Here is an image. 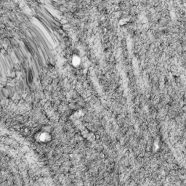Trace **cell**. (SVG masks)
<instances>
[{
	"instance_id": "1",
	"label": "cell",
	"mask_w": 186,
	"mask_h": 186,
	"mask_svg": "<svg viewBox=\"0 0 186 186\" xmlns=\"http://www.w3.org/2000/svg\"><path fill=\"white\" fill-rule=\"evenodd\" d=\"M34 139L39 143H48L52 140V137L48 131L40 130L35 134Z\"/></svg>"
},
{
	"instance_id": "2",
	"label": "cell",
	"mask_w": 186,
	"mask_h": 186,
	"mask_svg": "<svg viewBox=\"0 0 186 186\" xmlns=\"http://www.w3.org/2000/svg\"><path fill=\"white\" fill-rule=\"evenodd\" d=\"M80 58H79V57L77 56H74L73 58V64L75 66H77L79 65V63H80Z\"/></svg>"
}]
</instances>
